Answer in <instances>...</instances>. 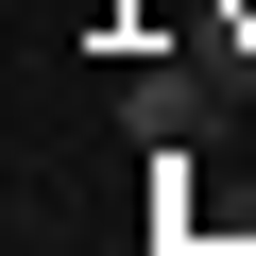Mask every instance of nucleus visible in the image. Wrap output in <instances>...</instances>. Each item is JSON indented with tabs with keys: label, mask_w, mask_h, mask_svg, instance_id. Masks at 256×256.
<instances>
[{
	"label": "nucleus",
	"mask_w": 256,
	"mask_h": 256,
	"mask_svg": "<svg viewBox=\"0 0 256 256\" xmlns=\"http://www.w3.org/2000/svg\"><path fill=\"white\" fill-rule=\"evenodd\" d=\"M120 137L137 154H188L205 137V68H120Z\"/></svg>",
	"instance_id": "nucleus-1"
}]
</instances>
